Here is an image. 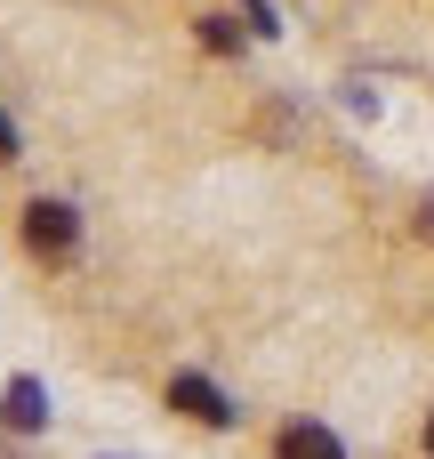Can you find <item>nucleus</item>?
Here are the masks:
<instances>
[{"instance_id":"obj_1","label":"nucleus","mask_w":434,"mask_h":459,"mask_svg":"<svg viewBox=\"0 0 434 459\" xmlns=\"http://www.w3.org/2000/svg\"><path fill=\"white\" fill-rule=\"evenodd\" d=\"M24 242H32V258H72V242H81L72 202H32L24 210Z\"/></svg>"},{"instance_id":"obj_2","label":"nucleus","mask_w":434,"mask_h":459,"mask_svg":"<svg viewBox=\"0 0 434 459\" xmlns=\"http://www.w3.org/2000/svg\"><path fill=\"white\" fill-rule=\"evenodd\" d=\"M169 411H185L193 428H234V403H226L201 371H177V379H169Z\"/></svg>"},{"instance_id":"obj_3","label":"nucleus","mask_w":434,"mask_h":459,"mask_svg":"<svg viewBox=\"0 0 434 459\" xmlns=\"http://www.w3.org/2000/svg\"><path fill=\"white\" fill-rule=\"evenodd\" d=\"M274 459H346V444H338L322 420H298V428L274 436Z\"/></svg>"},{"instance_id":"obj_4","label":"nucleus","mask_w":434,"mask_h":459,"mask_svg":"<svg viewBox=\"0 0 434 459\" xmlns=\"http://www.w3.org/2000/svg\"><path fill=\"white\" fill-rule=\"evenodd\" d=\"M0 420H8L16 436H40V428H48V395H40V379H16V387L0 395Z\"/></svg>"},{"instance_id":"obj_5","label":"nucleus","mask_w":434,"mask_h":459,"mask_svg":"<svg viewBox=\"0 0 434 459\" xmlns=\"http://www.w3.org/2000/svg\"><path fill=\"white\" fill-rule=\"evenodd\" d=\"M201 40H209L217 56H234V48H242V24H234V16H201Z\"/></svg>"},{"instance_id":"obj_6","label":"nucleus","mask_w":434,"mask_h":459,"mask_svg":"<svg viewBox=\"0 0 434 459\" xmlns=\"http://www.w3.org/2000/svg\"><path fill=\"white\" fill-rule=\"evenodd\" d=\"M234 8H242V16H250V32H282V24H274V8H266V0H234Z\"/></svg>"},{"instance_id":"obj_7","label":"nucleus","mask_w":434,"mask_h":459,"mask_svg":"<svg viewBox=\"0 0 434 459\" xmlns=\"http://www.w3.org/2000/svg\"><path fill=\"white\" fill-rule=\"evenodd\" d=\"M0 161H16V121L0 113Z\"/></svg>"},{"instance_id":"obj_8","label":"nucleus","mask_w":434,"mask_h":459,"mask_svg":"<svg viewBox=\"0 0 434 459\" xmlns=\"http://www.w3.org/2000/svg\"><path fill=\"white\" fill-rule=\"evenodd\" d=\"M427 459H434V420H427Z\"/></svg>"}]
</instances>
